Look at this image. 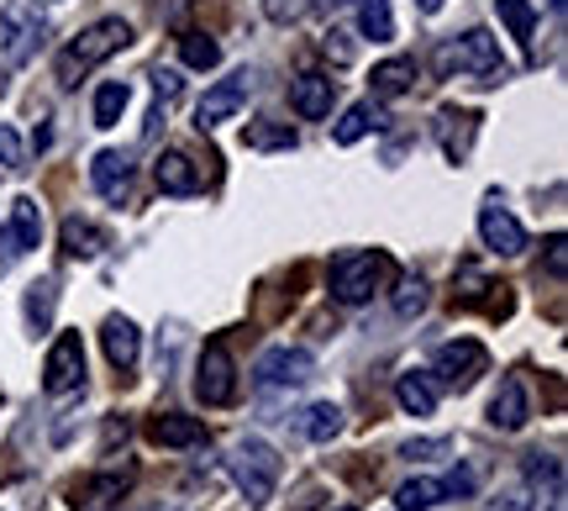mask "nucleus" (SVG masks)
<instances>
[{"instance_id":"obj_19","label":"nucleus","mask_w":568,"mask_h":511,"mask_svg":"<svg viewBox=\"0 0 568 511\" xmlns=\"http://www.w3.org/2000/svg\"><path fill=\"white\" fill-rule=\"evenodd\" d=\"M395 401H400L406 417H432V411H437V385H432V374H422V369L400 374V380H395Z\"/></svg>"},{"instance_id":"obj_38","label":"nucleus","mask_w":568,"mask_h":511,"mask_svg":"<svg viewBox=\"0 0 568 511\" xmlns=\"http://www.w3.org/2000/svg\"><path fill=\"white\" fill-rule=\"evenodd\" d=\"M548 269H552V280H564V269H568V243H564V232H552V238H548Z\"/></svg>"},{"instance_id":"obj_10","label":"nucleus","mask_w":568,"mask_h":511,"mask_svg":"<svg viewBox=\"0 0 568 511\" xmlns=\"http://www.w3.org/2000/svg\"><path fill=\"white\" fill-rule=\"evenodd\" d=\"M479 238H485L489 253H500V259H516V253H527V227L510 217L506 206L489 196L485 206H479Z\"/></svg>"},{"instance_id":"obj_24","label":"nucleus","mask_w":568,"mask_h":511,"mask_svg":"<svg viewBox=\"0 0 568 511\" xmlns=\"http://www.w3.org/2000/svg\"><path fill=\"white\" fill-rule=\"evenodd\" d=\"M437 501H447L443 480H426V474H416V480H406V485L395 491V507L400 511H426V507H437Z\"/></svg>"},{"instance_id":"obj_12","label":"nucleus","mask_w":568,"mask_h":511,"mask_svg":"<svg viewBox=\"0 0 568 511\" xmlns=\"http://www.w3.org/2000/svg\"><path fill=\"white\" fill-rule=\"evenodd\" d=\"M531 417V401H527V380L521 374H506L500 390H495V401H489V422L500 432H521Z\"/></svg>"},{"instance_id":"obj_15","label":"nucleus","mask_w":568,"mask_h":511,"mask_svg":"<svg viewBox=\"0 0 568 511\" xmlns=\"http://www.w3.org/2000/svg\"><path fill=\"white\" fill-rule=\"evenodd\" d=\"M6 243H11V253H32V248L42 243V206L32 201V196H17V201H11Z\"/></svg>"},{"instance_id":"obj_16","label":"nucleus","mask_w":568,"mask_h":511,"mask_svg":"<svg viewBox=\"0 0 568 511\" xmlns=\"http://www.w3.org/2000/svg\"><path fill=\"white\" fill-rule=\"evenodd\" d=\"M148 438H153V443H163V449H201V443H205V422L180 417V411H163V417H153V422H148Z\"/></svg>"},{"instance_id":"obj_41","label":"nucleus","mask_w":568,"mask_h":511,"mask_svg":"<svg viewBox=\"0 0 568 511\" xmlns=\"http://www.w3.org/2000/svg\"><path fill=\"white\" fill-rule=\"evenodd\" d=\"M343 511H353V507H343Z\"/></svg>"},{"instance_id":"obj_26","label":"nucleus","mask_w":568,"mask_h":511,"mask_svg":"<svg viewBox=\"0 0 568 511\" xmlns=\"http://www.w3.org/2000/svg\"><path fill=\"white\" fill-rule=\"evenodd\" d=\"M337 432H343V407L316 401V407L305 411V438H311V443H332Z\"/></svg>"},{"instance_id":"obj_33","label":"nucleus","mask_w":568,"mask_h":511,"mask_svg":"<svg viewBox=\"0 0 568 511\" xmlns=\"http://www.w3.org/2000/svg\"><path fill=\"white\" fill-rule=\"evenodd\" d=\"M53 301H59V295H53V280H42V285L27 295V317H32L38 328H48V317H53Z\"/></svg>"},{"instance_id":"obj_28","label":"nucleus","mask_w":568,"mask_h":511,"mask_svg":"<svg viewBox=\"0 0 568 511\" xmlns=\"http://www.w3.org/2000/svg\"><path fill=\"white\" fill-rule=\"evenodd\" d=\"M358 27H364V38H374V42H389V38H395L389 0H358Z\"/></svg>"},{"instance_id":"obj_1","label":"nucleus","mask_w":568,"mask_h":511,"mask_svg":"<svg viewBox=\"0 0 568 511\" xmlns=\"http://www.w3.org/2000/svg\"><path fill=\"white\" fill-rule=\"evenodd\" d=\"M126 42H132V27H126L122 17H105V21H95L90 32H80V38L63 48L59 63H53V74H59L63 90H74V84H80L95 63H105L111 53H122Z\"/></svg>"},{"instance_id":"obj_7","label":"nucleus","mask_w":568,"mask_h":511,"mask_svg":"<svg viewBox=\"0 0 568 511\" xmlns=\"http://www.w3.org/2000/svg\"><path fill=\"white\" fill-rule=\"evenodd\" d=\"M195 395H201L205 407H226V401L237 395V380H232V353H226L222 338H216V343H205L201 364H195Z\"/></svg>"},{"instance_id":"obj_30","label":"nucleus","mask_w":568,"mask_h":511,"mask_svg":"<svg viewBox=\"0 0 568 511\" xmlns=\"http://www.w3.org/2000/svg\"><path fill=\"white\" fill-rule=\"evenodd\" d=\"M537 507V491H531V480H510L506 491L489 501V511H531Z\"/></svg>"},{"instance_id":"obj_6","label":"nucleus","mask_w":568,"mask_h":511,"mask_svg":"<svg viewBox=\"0 0 568 511\" xmlns=\"http://www.w3.org/2000/svg\"><path fill=\"white\" fill-rule=\"evenodd\" d=\"M42 390H48V395L84 390V343H80V332H59V343L48 348V364H42Z\"/></svg>"},{"instance_id":"obj_8","label":"nucleus","mask_w":568,"mask_h":511,"mask_svg":"<svg viewBox=\"0 0 568 511\" xmlns=\"http://www.w3.org/2000/svg\"><path fill=\"white\" fill-rule=\"evenodd\" d=\"M247 96H253V74H247V69H237L232 80H222L216 90H205V101L195 106V127H201V132H211V127L232 122V117L247 106Z\"/></svg>"},{"instance_id":"obj_32","label":"nucleus","mask_w":568,"mask_h":511,"mask_svg":"<svg viewBox=\"0 0 568 511\" xmlns=\"http://www.w3.org/2000/svg\"><path fill=\"white\" fill-rule=\"evenodd\" d=\"M395 311H400V317L426 311V280H400V285H395Z\"/></svg>"},{"instance_id":"obj_2","label":"nucleus","mask_w":568,"mask_h":511,"mask_svg":"<svg viewBox=\"0 0 568 511\" xmlns=\"http://www.w3.org/2000/svg\"><path fill=\"white\" fill-rule=\"evenodd\" d=\"M385 280H389V259L374 253V248H353V253H337V259H332V295H337L343 307H364Z\"/></svg>"},{"instance_id":"obj_9","label":"nucleus","mask_w":568,"mask_h":511,"mask_svg":"<svg viewBox=\"0 0 568 511\" xmlns=\"http://www.w3.org/2000/svg\"><path fill=\"white\" fill-rule=\"evenodd\" d=\"M485 369H489V353H485V343H474V338H458V343L437 348V374H443V385H453V390H468Z\"/></svg>"},{"instance_id":"obj_20","label":"nucleus","mask_w":568,"mask_h":511,"mask_svg":"<svg viewBox=\"0 0 568 511\" xmlns=\"http://www.w3.org/2000/svg\"><path fill=\"white\" fill-rule=\"evenodd\" d=\"M90 180H95V190H101L105 201H126V184H132V169H126L122 153H95V164H90Z\"/></svg>"},{"instance_id":"obj_39","label":"nucleus","mask_w":568,"mask_h":511,"mask_svg":"<svg viewBox=\"0 0 568 511\" xmlns=\"http://www.w3.org/2000/svg\"><path fill=\"white\" fill-rule=\"evenodd\" d=\"M416 6H422L426 17H437V11H443V0H416Z\"/></svg>"},{"instance_id":"obj_34","label":"nucleus","mask_w":568,"mask_h":511,"mask_svg":"<svg viewBox=\"0 0 568 511\" xmlns=\"http://www.w3.org/2000/svg\"><path fill=\"white\" fill-rule=\"evenodd\" d=\"M153 96H159V106H174L184 96V80L174 69H153Z\"/></svg>"},{"instance_id":"obj_18","label":"nucleus","mask_w":568,"mask_h":511,"mask_svg":"<svg viewBox=\"0 0 568 511\" xmlns=\"http://www.w3.org/2000/svg\"><path fill=\"white\" fill-rule=\"evenodd\" d=\"M153 180H159L163 196H195L201 190V169H195L190 153H163L153 164Z\"/></svg>"},{"instance_id":"obj_23","label":"nucleus","mask_w":568,"mask_h":511,"mask_svg":"<svg viewBox=\"0 0 568 511\" xmlns=\"http://www.w3.org/2000/svg\"><path fill=\"white\" fill-rule=\"evenodd\" d=\"M101 248H105L101 227L80 222V217H69V222H63V253H69V259H95Z\"/></svg>"},{"instance_id":"obj_13","label":"nucleus","mask_w":568,"mask_h":511,"mask_svg":"<svg viewBox=\"0 0 568 511\" xmlns=\"http://www.w3.org/2000/svg\"><path fill=\"white\" fill-rule=\"evenodd\" d=\"M474 132H479V117H474V111H458V106H443V111H437V143H443V153L453 164L468 159Z\"/></svg>"},{"instance_id":"obj_31","label":"nucleus","mask_w":568,"mask_h":511,"mask_svg":"<svg viewBox=\"0 0 568 511\" xmlns=\"http://www.w3.org/2000/svg\"><path fill=\"white\" fill-rule=\"evenodd\" d=\"M243 143L247 148H295V132H290V127H247L243 132Z\"/></svg>"},{"instance_id":"obj_42","label":"nucleus","mask_w":568,"mask_h":511,"mask_svg":"<svg viewBox=\"0 0 568 511\" xmlns=\"http://www.w3.org/2000/svg\"><path fill=\"white\" fill-rule=\"evenodd\" d=\"M332 6H337V0H332Z\"/></svg>"},{"instance_id":"obj_22","label":"nucleus","mask_w":568,"mask_h":511,"mask_svg":"<svg viewBox=\"0 0 568 511\" xmlns=\"http://www.w3.org/2000/svg\"><path fill=\"white\" fill-rule=\"evenodd\" d=\"M495 17L506 21L510 38L521 42V48L537 42V6H531V0H495Z\"/></svg>"},{"instance_id":"obj_17","label":"nucleus","mask_w":568,"mask_h":511,"mask_svg":"<svg viewBox=\"0 0 568 511\" xmlns=\"http://www.w3.org/2000/svg\"><path fill=\"white\" fill-rule=\"evenodd\" d=\"M101 343H105V359L126 374V369L138 364V353H142V332H138V322H126V317H105Z\"/></svg>"},{"instance_id":"obj_14","label":"nucleus","mask_w":568,"mask_h":511,"mask_svg":"<svg viewBox=\"0 0 568 511\" xmlns=\"http://www.w3.org/2000/svg\"><path fill=\"white\" fill-rule=\"evenodd\" d=\"M332 96H337L332 74H301V80H290V106H295V117H305V122H322L326 111H332Z\"/></svg>"},{"instance_id":"obj_36","label":"nucleus","mask_w":568,"mask_h":511,"mask_svg":"<svg viewBox=\"0 0 568 511\" xmlns=\"http://www.w3.org/2000/svg\"><path fill=\"white\" fill-rule=\"evenodd\" d=\"M474 485H479V474L468 470V464H458V470H453V474L443 480V491H447V495H474Z\"/></svg>"},{"instance_id":"obj_11","label":"nucleus","mask_w":568,"mask_h":511,"mask_svg":"<svg viewBox=\"0 0 568 511\" xmlns=\"http://www.w3.org/2000/svg\"><path fill=\"white\" fill-rule=\"evenodd\" d=\"M316 374V359L305 353V348H268L264 359H258V385H305Z\"/></svg>"},{"instance_id":"obj_29","label":"nucleus","mask_w":568,"mask_h":511,"mask_svg":"<svg viewBox=\"0 0 568 511\" xmlns=\"http://www.w3.org/2000/svg\"><path fill=\"white\" fill-rule=\"evenodd\" d=\"M180 53H184V63H190V69H216V63H222V42H211L205 32H184Z\"/></svg>"},{"instance_id":"obj_37","label":"nucleus","mask_w":568,"mask_h":511,"mask_svg":"<svg viewBox=\"0 0 568 511\" xmlns=\"http://www.w3.org/2000/svg\"><path fill=\"white\" fill-rule=\"evenodd\" d=\"M453 449L447 438H422V443H406V459H443Z\"/></svg>"},{"instance_id":"obj_25","label":"nucleus","mask_w":568,"mask_h":511,"mask_svg":"<svg viewBox=\"0 0 568 511\" xmlns=\"http://www.w3.org/2000/svg\"><path fill=\"white\" fill-rule=\"evenodd\" d=\"M410 80H416V63H410V59H389V63H379V69H374V96H389V101H395V96H406V90H410Z\"/></svg>"},{"instance_id":"obj_4","label":"nucleus","mask_w":568,"mask_h":511,"mask_svg":"<svg viewBox=\"0 0 568 511\" xmlns=\"http://www.w3.org/2000/svg\"><path fill=\"white\" fill-rule=\"evenodd\" d=\"M437 74H479V80H495L500 74V48H495V38H489L485 27H474V32H464L458 42H443L437 48Z\"/></svg>"},{"instance_id":"obj_35","label":"nucleus","mask_w":568,"mask_h":511,"mask_svg":"<svg viewBox=\"0 0 568 511\" xmlns=\"http://www.w3.org/2000/svg\"><path fill=\"white\" fill-rule=\"evenodd\" d=\"M0 169H21V138L0 122Z\"/></svg>"},{"instance_id":"obj_40","label":"nucleus","mask_w":568,"mask_h":511,"mask_svg":"<svg viewBox=\"0 0 568 511\" xmlns=\"http://www.w3.org/2000/svg\"><path fill=\"white\" fill-rule=\"evenodd\" d=\"M548 6H552V11H564V0H548Z\"/></svg>"},{"instance_id":"obj_5","label":"nucleus","mask_w":568,"mask_h":511,"mask_svg":"<svg viewBox=\"0 0 568 511\" xmlns=\"http://www.w3.org/2000/svg\"><path fill=\"white\" fill-rule=\"evenodd\" d=\"M42 38H48V17H42L38 0H11V6L0 11V53L11 63L32 59Z\"/></svg>"},{"instance_id":"obj_21","label":"nucleus","mask_w":568,"mask_h":511,"mask_svg":"<svg viewBox=\"0 0 568 511\" xmlns=\"http://www.w3.org/2000/svg\"><path fill=\"white\" fill-rule=\"evenodd\" d=\"M374 127H385V111H379V106H368V101H358V106H347V111H343V122L332 127V143L353 148L358 138H368Z\"/></svg>"},{"instance_id":"obj_27","label":"nucleus","mask_w":568,"mask_h":511,"mask_svg":"<svg viewBox=\"0 0 568 511\" xmlns=\"http://www.w3.org/2000/svg\"><path fill=\"white\" fill-rule=\"evenodd\" d=\"M126 101H132V90H126L122 80L101 84V90H95V127H116V122H122Z\"/></svg>"},{"instance_id":"obj_3","label":"nucleus","mask_w":568,"mask_h":511,"mask_svg":"<svg viewBox=\"0 0 568 511\" xmlns=\"http://www.w3.org/2000/svg\"><path fill=\"white\" fill-rule=\"evenodd\" d=\"M232 474H237V485H243L247 507H268V501H274V485H280V453L268 449L264 438H237Z\"/></svg>"}]
</instances>
